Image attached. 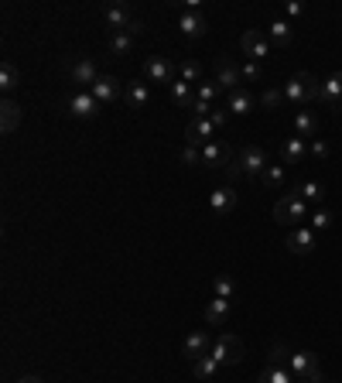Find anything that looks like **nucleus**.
Here are the masks:
<instances>
[{
    "instance_id": "1",
    "label": "nucleus",
    "mask_w": 342,
    "mask_h": 383,
    "mask_svg": "<svg viewBox=\"0 0 342 383\" xmlns=\"http://www.w3.org/2000/svg\"><path fill=\"white\" fill-rule=\"evenodd\" d=\"M284 99H291L294 106H305L312 99H322V86L312 72H294L288 83H284Z\"/></svg>"
},
{
    "instance_id": "2",
    "label": "nucleus",
    "mask_w": 342,
    "mask_h": 383,
    "mask_svg": "<svg viewBox=\"0 0 342 383\" xmlns=\"http://www.w3.org/2000/svg\"><path fill=\"white\" fill-rule=\"evenodd\" d=\"M301 219H308V202H305L298 192L277 198V205H274V222H281V226H301Z\"/></svg>"
},
{
    "instance_id": "3",
    "label": "nucleus",
    "mask_w": 342,
    "mask_h": 383,
    "mask_svg": "<svg viewBox=\"0 0 342 383\" xmlns=\"http://www.w3.org/2000/svg\"><path fill=\"white\" fill-rule=\"evenodd\" d=\"M267 165H270V161H267V151L256 147V144H247V147L237 154V168H240L243 178H260Z\"/></svg>"
},
{
    "instance_id": "4",
    "label": "nucleus",
    "mask_w": 342,
    "mask_h": 383,
    "mask_svg": "<svg viewBox=\"0 0 342 383\" xmlns=\"http://www.w3.org/2000/svg\"><path fill=\"white\" fill-rule=\"evenodd\" d=\"M212 356H216L223 366H237V363L243 360V342H240V335L223 332V335L216 339V346H212Z\"/></svg>"
},
{
    "instance_id": "5",
    "label": "nucleus",
    "mask_w": 342,
    "mask_h": 383,
    "mask_svg": "<svg viewBox=\"0 0 342 383\" xmlns=\"http://www.w3.org/2000/svg\"><path fill=\"white\" fill-rule=\"evenodd\" d=\"M106 24L113 28V31H127V34H137L141 31V21L130 14V7H123V3H110L106 7Z\"/></svg>"
},
{
    "instance_id": "6",
    "label": "nucleus",
    "mask_w": 342,
    "mask_h": 383,
    "mask_svg": "<svg viewBox=\"0 0 342 383\" xmlns=\"http://www.w3.org/2000/svg\"><path fill=\"white\" fill-rule=\"evenodd\" d=\"M99 110H103V103L89 93V90H76V93L69 96V113H72V116H79V120H92V116H99Z\"/></svg>"
},
{
    "instance_id": "7",
    "label": "nucleus",
    "mask_w": 342,
    "mask_h": 383,
    "mask_svg": "<svg viewBox=\"0 0 342 383\" xmlns=\"http://www.w3.org/2000/svg\"><path fill=\"white\" fill-rule=\"evenodd\" d=\"M284 247H288L291 253H298V257H308V253L319 247V233H315V229H305V226H294V229L288 233Z\"/></svg>"
},
{
    "instance_id": "8",
    "label": "nucleus",
    "mask_w": 342,
    "mask_h": 383,
    "mask_svg": "<svg viewBox=\"0 0 342 383\" xmlns=\"http://www.w3.org/2000/svg\"><path fill=\"white\" fill-rule=\"evenodd\" d=\"M144 79H148V83H165V86H171V83H174V62L165 59V55H151V59L144 62Z\"/></svg>"
},
{
    "instance_id": "9",
    "label": "nucleus",
    "mask_w": 342,
    "mask_h": 383,
    "mask_svg": "<svg viewBox=\"0 0 342 383\" xmlns=\"http://www.w3.org/2000/svg\"><path fill=\"white\" fill-rule=\"evenodd\" d=\"M181 353H185V360H202V356H209L212 353V339H209V332H202V329H195V332H188L185 335V342H181Z\"/></svg>"
},
{
    "instance_id": "10",
    "label": "nucleus",
    "mask_w": 342,
    "mask_h": 383,
    "mask_svg": "<svg viewBox=\"0 0 342 383\" xmlns=\"http://www.w3.org/2000/svg\"><path fill=\"white\" fill-rule=\"evenodd\" d=\"M240 48H243V55H247L250 62H263L270 45H267V34H263V31L250 28V31H243V38H240Z\"/></svg>"
},
{
    "instance_id": "11",
    "label": "nucleus",
    "mask_w": 342,
    "mask_h": 383,
    "mask_svg": "<svg viewBox=\"0 0 342 383\" xmlns=\"http://www.w3.org/2000/svg\"><path fill=\"white\" fill-rule=\"evenodd\" d=\"M69 76H72V83H76L79 90H92L96 79H99V69H96L92 59H76V62L69 65Z\"/></svg>"
},
{
    "instance_id": "12",
    "label": "nucleus",
    "mask_w": 342,
    "mask_h": 383,
    "mask_svg": "<svg viewBox=\"0 0 342 383\" xmlns=\"http://www.w3.org/2000/svg\"><path fill=\"white\" fill-rule=\"evenodd\" d=\"M89 93H92L96 99H99V103H103V106H106V103H117V99L123 96V86H120V79H117V76L103 72V76L96 79V86L89 90Z\"/></svg>"
},
{
    "instance_id": "13",
    "label": "nucleus",
    "mask_w": 342,
    "mask_h": 383,
    "mask_svg": "<svg viewBox=\"0 0 342 383\" xmlns=\"http://www.w3.org/2000/svg\"><path fill=\"white\" fill-rule=\"evenodd\" d=\"M178 28H181V34L185 38H202L205 31H209V17L202 14V10H181V21H178Z\"/></svg>"
},
{
    "instance_id": "14",
    "label": "nucleus",
    "mask_w": 342,
    "mask_h": 383,
    "mask_svg": "<svg viewBox=\"0 0 342 383\" xmlns=\"http://www.w3.org/2000/svg\"><path fill=\"white\" fill-rule=\"evenodd\" d=\"M233 161V151H230V144H223V141H212V144H205L202 147V165L205 168H226Z\"/></svg>"
},
{
    "instance_id": "15",
    "label": "nucleus",
    "mask_w": 342,
    "mask_h": 383,
    "mask_svg": "<svg viewBox=\"0 0 342 383\" xmlns=\"http://www.w3.org/2000/svg\"><path fill=\"white\" fill-rule=\"evenodd\" d=\"M305 161H308V141L288 137L281 144V165H305Z\"/></svg>"
},
{
    "instance_id": "16",
    "label": "nucleus",
    "mask_w": 342,
    "mask_h": 383,
    "mask_svg": "<svg viewBox=\"0 0 342 383\" xmlns=\"http://www.w3.org/2000/svg\"><path fill=\"white\" fill-rule=\"evenodd\" d=\"M123 99H127L130 110H144V106L151 103V86H148V79H134V83H127V86H123Z\"/></svg>"
},
{
    "instance_id": "17",
    "label": "nucleus",
    "mask_w": 342,
    "mask_h": 383,
    "mask_svg": "<svg viewBox=\"0 0 342 383\" xmlns=\"http://www.w3.org/2000/svg\"><path fill=\"white\" fill-rule=\"evenodd\" d=\"M212 120H192L188 123V130H185V144H192V147H205V144H212Z\"/></svg>"
},
{
    "instance_id": "18",
    "label": "nucleus",
    "mask_w": 342,
    "mask_h": 383,
    "mask_svg": "<svg viewBox=\"0 0 342 383\" xmlns=\"http://www.w3.org/2000/svg\"><path fill=\"white\" fill-rule=\"evenodd\" d=\"M209 209H212L216 216H230V212L237 209V192L230 189V185L212 189V195H209Z\"/></svg>"
},
{
    "instance_id": "19",
    "label": "nucleus",
    "mask_w": 342,
    "mask_h": 383,
    "mask_svg": "<svg viewBox=\"0 0 342 383\" xmlns=\"http://www.w3.org/2000/svg\"><path fill=\"white\" fill-rule=\"evenodd\" d=\"M315 134H319V120H315V113H312V110H298V113H294V137L312 141Z\"/></svg>"
},
{
    "instance_id": "20",
    "label": "nucleus",
    "mask_w": 342,
    "mask_h": 383,
    "mask_svg": "<svg viewBox=\"0 0 342 383\" xmlns=\"http://www.w3.org/2000/svg\"><path fill=\"white\" fill-rule=\"evenodd\" d=\"M216 83H219L226 93L240 90V83H243V76H240V65H233V62H219V76H216Z\"/></svg>"
},
{
    "instance_id": "21",
    "label": "nucleus",
    "mask_w": 342,
    "mask_h": 383,
    "mask_svg": "<svg viewBox=\"0 0 342 383\" xmlns=\"http://www.w3.org/2000/svg\"><path fill=\"white\" fill-rule=\"evenodd\" d=\"M17 123H21V103H14L7 96L0 103V127H3V134H10V130H17Z\"/></svg>"
},
{
    "instance_id": "22",
    "label": "nucleus",
    "mask_w": 342,
    "mask_h": 383,
    "mask_svg": "<svg viewBox=\"0 0 342 383\" xmlns=\"http://www.w3.org/2000/svg\"><path fill=\"white\" fill-rule=\"evenodd\" d=\"M230 308H233V301H226V298H212V301L205 304V322H209V325H226Z\"/></svg>"
},
{
    "instance_id": "23",
    "label": "nucleus",
    "mask_w": 342,
    "mask_h": 383,
    "mask_svg": "<svg viewBox=\"0 0 342 383\" xmlns=\"http://www.w3.org/2000/svg\"><path fill=\"white\" fill-rule=\"evenodd\" d=\"M219 366H223V363H219V360L209 353V356H202V360H195V363H192V377H195V380H202V383H205V380H216Z\"/></svg>"
},
{
    "instance_id": "24",
    "label": "nucleus",
    "mask_w": 342,
    "mask_h": 383,
    "mask_svg": "<svg viewBox=\"0 0 342 383\" xmlns=\"http://www.w3.org/2000/svg\"><path fill=\"white\" fill-rule=\"evenodd\" d=\"M288 366H291V373H294V377H301V373H308V370H315V366H319V356H315V353H308V349H301V353L288 356Z\"/></svg>"
},
{
    "instance_id": "25",
    "label": "nucleus",
    "mask_w": 342,
    "mask_h": 383,
    "mask_svg": "<svg viewBox=\"0 0 342 383\" xmlns=\"http://www.w3.org/2000/svg\"><path fill=\"white\" fill-rule=\"evenodd\" d=\"M322 103H325L329 110H339L342 106V72H336V76L322 86Z\"/></svg>"
},
{
    "instance_id": "26",
    "label": "nucleus",
    "mask_w": 342,
    "mask_h": 383,
    "mask_svg": "<svg viewBox=\"0 0 342 383\" xmlns=\"http://www.w3.org/2000/svg\"><path fill=\"white\" fill-rule=\"evenodd\" d=\"M256 383H294V373H291V366L288 363H274V366H267Z\"/></svg>"
},
{
    "instance_id": "27",
    "label": "nucleus",
    "mask_w": 342,
    "mask_h": 383,
    "mask_svg": "<svg viewBox=\"0 0 342 383\" xmlns=\"http://www.w3.org/2000/svg\"><path fill=\"white\" fill-rule=\"evenodd\" d=\"M256 182H260L267 192H274V189H281V185L288 182V172H284V165H267V168H263V175H260Z\"/></svg>"
},
{
    "instance_id": "28",
    "label": "nucleus",
    "mask_w": 342,
    "mask_h": 383,
    "mask_svg": "<svg viewBox=\"0 0 342 383\" xmlns=\"http://www.w3.org/2000/svg\"><path fill=\"white\" fill-rule=\"evenodd\" d=\"M168 90H171V103H174V106L192 110V103H195V90H192L188 83H181V79H178V83H171Z\"/></svg>"
},
{
    "instance_id": "29",
    "label": "nucleus",
    "mask_w": 342,
    "mask_h": 383,
    "mask_svg": "<svg viewBox=\"0 0 342 383\" xmlns=\"http://www.w3.org/2000/svg\"><path fill=\"white\" fill-rule=\"evenodd\" d=\"M267 41L277 45V48H288V45H291V24H288V21H274V24L267 28Z\"/></svg>"
},
{
    "instance_id": "30",
    "label": "nucleus",
    "mask_w": 342,
    "mask_h": 383,
    "mask_svg": "<svg viewBox=\"0 0 342 383\" xmlns=\"http://www.w3.org/2000/svg\"><path fill=\"white\" fill-rule=\"evenodd\" d=\"M230 113H240V116L254 113V96L247 93V90H233L230 93Z\"/></svg>"
},
{
    "instance_id": "31",
    "label": "nucleus",
    "mask_w": 342,
    "mask_h": 383,
    "mask_svg": "<svg viewBox=\"0 0 342 383\" xmlns=\"http://www.w3.org/2000/svg\"><path fill=\"white\" fill-rule=\"evenodd\" d=\"M21 86V72H17V65H10V62H3L0 65V90L10 96L14 90Z\"/></svg>"
},
{
    "instance_id": "32",
    "label": "nucleus",
    "mask_w": 342,
    "mask_h": 383,
    "mask_svg": "<svg viewBox=\"0 0 342 383\" xmlns=\"http://www.w3.org/2000/svg\"><path fill=\"white\" fill-rule=\"evenodd\" d=\"M110 52H113V55H130V52H134V34H127V31H113V38H110Z\"/></svg>"
},
{
    "instance_id": "33",
    "label": "nucleus",
    "mask_w": 342,
    "mask_h": 383,
    "mask_svg": "<svg viewBox=\"0 0 342 383\" xmlns=\"http://www.w3.org/2000/svg\"><path fill=\"white\" fill-rule=\"evenodd\" d=\"M178 76H181V83L195 86V83H202V65L188 59V62H181V65H178Z\"/></svg>"
},
{
    "instance_id": "34",
    "label": "nucleus",
    "mask_w": 342,
    "mask_h": 383,
    "mask_svg": "<svg viewBox=\"0 0 342 383\" xmlns=\"http://www.w3.org/2000/svg\"><path fill=\"white\" fill-rule=\"evenodd\" d=\"M212 287H216V298H226V301L237 298V284H233V278H226V274H219Z\"/></svg>"
},
{
    "instance_id": "35",
    "label": "nucleus",
    "mask_w": 342,
    "mask_h": 383,
    "mask_svg": "<svg viewBox=\"0 0 342 383\" xmlns=\"http://www.w3.org/2000/svg\"><path fill=\"white\" fill-rule=\"evenodd\" d=\"M294 192H298L305 202H322V195H325V189H322L319 182H305V185H298Z\"/></svg>"
},
{
    "instance_id": "36",
    "label": "nucleus",
    "mask_w": 342,
    "mask_h": 383,
    "mask_svg": "<svg viewBox=\"0 0 342 383\" xmlns=\"http://www.w3.org/2000/svg\"><path fill=\"white\" fill-rule=\"evenodd\" d=\"M223 93V86L216 83V79H209V83H199V90H195V96L202 99V103H212L216 96Z\"/></svg>"
},
{
    "instance_id": "37",
    "label": "nucleus",
    "mask_w": 342,
    "mask_h": 383,
    "mask_svg": "<svg viewBox=\"0 0 342 383\" xmlns=\"http://www.w3.org/2000/svg\"><path fill=\"white\" fill-rule=\"evenodd\" d=\"M308 219H312V229H315V233H322V229L332 226V212H329V209H315Z\"/></svg>"
},
{
    "instance_id": "38",
    "label": "nucleus",
    "mask_w": 342,
    "mask_h": 383,
    "mask_svg": "<svg viewBox=\"0 0 342 383\" xmlns=\"http://www.w3.org/2000/svg\"><path fill=\"white\" fill-rule=\"evenodd\" d=\"M281 103H284V90H263V96H260L263 110H281Z\"/></svg>"
},
{
    "instance_id": "39",
    "label": "nucleus",
    "mask_w": 342,
    "mask_h": 383,
    "mask_svg": "<svg viewBox=\"0 0 342 383\" xmlns=\"http://www.w3.org/2000/svg\"><path fill=\"white\" fill-rule=\"evenodd\" d=\"M178 158H181V165H202V147H192V144H185Z\"/></svg>"
},
{
    "instance_id": "40",
    "label": "nucleus",
    "mask_w": 342,
    "mask_h": 383,
    "mask_svg": "<svg viewBox=\"0 0 342 383\" xmlns=\"http://www.w3.org/2000/svg\"><path fill=\"white\" fill-rule=\"evenodd\" d=\"M308 158H319V161L329 158V144H325V141H312V144H308Z\"/></svg>"
},
{
    "instance_id": "41",
    "label": "nucleus",
    "mask_w": 342,
    "mask_h": 383,
    "mask_svg": "<svg viewBox=\"0 0 342 383\" xmlns=\"http://www.w3.org/2000/svg\"><path fill=\"white\" fill-rule=\"evenodd\" d=\"M240 76H243L247 83H256V79H260V62H247V65H240Z\"/></svg>"
},
{
    "instance_id": "42",
    "label": "nucleus",
    "mask_w": 342,
    "mask_h": 383,
    "mask_svg": "<svg viewBox=\"0 0 342 383\" xmlns=\"http://www.w3.org/2000/svg\"><path fill=\"white\" fill-rule=\"evenodd\" d=\"M294 383H325V380H322V366H315V370H308V373L294 377Z\"/></svg>"
},
{
    "instance_id": "43",
    "label": "nucleus",
    "mask_w": 342,
    "mask_h": 383,
    "mask_svg": "<svg viewBox=\"0 0 342 383\" xmlns=\"http://www.w3.org/2000/svg\"><path fill=\"white\" fill-rule=\"evenodd\" d=\"M209 120H212V127L219 130V127H226V120H230V110H216V106H212V113H209Z\"/></svg>"
},
{
    "instance_id": "44",
    "label": "nucleus",
    "mask_w": 342,
    "mask_h": 383,
    "mask_svg": "<svg viewBox=\"0 0 342 383\" xmlns=\"http://www.w3.org/2000/svg\"><path fill=\"white\" fill-rule=\"evenodd\" d=\"M284 10H288V17H298V14H305V3H298V0H291V3H288Z\"/></svg>"
},
{
    "instance_id": "45",
    "label": "nucleus",
    "mask_w": 342,
    "mask_h": 383,
    "mask_svg": "<svg viewBox=\"0 0 342 383\" xmlns=\"http://www.w3.org/2000/svg\"><path fill=\"white\" fill-rule=\"evenodd\" d=\"M17 383H41V377H34V373H28V377H21Z\"/></svg>"
},
{
    "instance_id": "46",
    "label": "nucleus",
    "mask_w": 342,
    "mask_h": 383,
    "mask_svg": "<svg viewBox=\"0 0 342 383\" xmlns=\"http://www.w3.org/2000/svg\"><path fill=\"white\" fill-rule=\"evenodd\" d=\"M205 383H216V380H205Z\"/></svg>"
}]
</instances>
